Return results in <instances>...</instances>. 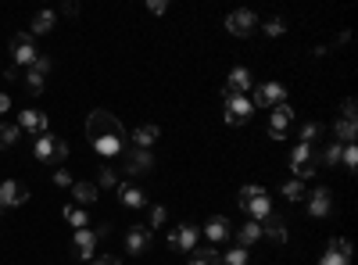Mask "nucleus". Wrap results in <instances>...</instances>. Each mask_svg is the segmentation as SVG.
Listing matches in <instances>:
<instances>
[{"instance_id": "f257e3e1", "label": "nucleus", "mask_w": 358, "mask_h": 265, "mask_svg": "<svg viewBox=\"0 0 358 265\" xmlns=\"http://www.w3.org/2000/svg\"><path fill=\"white\" fill-rule=\"evenodd\" d=\"M86 140L104 158H118V154L126 151V129H122V122L112 112H104V108H97V112L86 118Z\"/></svg>"}, {"instance_id": "f03ea898", "label": "nucleus", "mask_w": 358, "mask_h": 265, "mask_svg": "<svg viewBox=\"0 0 358 265\" xmlns=\"http://www.w3.org/2000/svg\"><path fill=\"white\" fill-rule=\"evenodd\" d=\"M290 173H294V179H316L319 176V158H316V147H308V144H298L290 151Z\"/></svg>"}, {"instance_id": "7ed1b4c3", "label": "nucleus", "mask_w": 358, "mask_h": 265, "mask_svg": "<svg viewBox=\"0 0 358 265\" xmlns=\"http://www.w3.org/2000/svg\"><path fill=\"white\" fill-rule=\"evenodd\" d=\"M222 108H226V115H222V122L226 126H244V122H251V115H255V104H251V97H237V93H229V90H222Z\"/></svg>"}, {"instance_id": "20e7f679", "label": "nucleus", "mask_w": 358, "mask_h": 265, "mask_svg": "<svg viewBox=\"0 0 358 265\" xmlns=\"http://www.w3.org/2000/svg\"><path fill=\"white\" fill-rule=\"evenodd\" d=\"M107 237V223L104 226H97V229H75V240H72V251H75V258H79V262H93V258H97V255H93V251H97V244Z\"/></svg>"}, {"instance_id": "39448f33", "label": "nucleus", "mask_w": 358, "mask_h": 265, "mask_svg": "<svg viewBox=\"0 0 358 265\" xmlns=\"http://www.w3.org/2000/svg\"><path fill=\"white\" fill-rule=\"evenodd\" d=\"M33 154H36V162H65L68 158V144L61 136H51V133H43L36 136V144H33Z\"/></svg>"}, {"instance_id": "423d86ee", "label": "nucleus", "mask_w": 358, "mask_h": 265, "mask_svg": "<svg viewBox=\"0 0 358 265\" xmlns=\"http://www.w3.org/2000/svg\"><path fill=\"white\" fill-rule=\"evenodd\" d=\"M11 58H14V65H22V68L33 65V61L40 58L33 36H29V33H14V36H11Z\"/></svg>"}, {"instance_id": "0eeeda50", "label": "nucleus", "mask_w": 358, "mask_h": 265, "mask_svg": "<svg viewBox=\"0 0 358 265\" xmlns=\"http://www.w3.org/2000/svg\"><path fill=\"white\" fill-rule=\"evenodd\" d=\"M151 168H154V154L151 151H129L126 158H122L118 173H126L129 179H140V176H147Z\"/></svg>"}, {"instance_id": "6e6552de", "label": "nucleus", "mask_w": 358, "mask_h": 265, "mask_svg": "<svg viewBox=\"0 0 358 265\" xmlns=\"http://www.w3.org/2000/svg\"><path fill=\"white\" fill-rule=\"evenodd\" d=\"M251 104H255V108H269V112H272L276 104H287V86H279V83H261V86H255Z\"/></svg>"}, {"instance_id": "1a4fd4ad", "label": "nucleus", "mask_w": 358, "mask_h": 265, "mask_svg": "<svg viewBox=\"0 0 358 265\" xmlns=\"http://www.w3.org/2000/svg\"><path fill=\"white\" fill-rule=\"evenodd\" d=\"M197 237H201V229L190 226V223H183L176 229H168V247H172V251H186V255H190L197 247Z\"/></svg>"}, {"instance_id": "9d476101", "label": "nucleus", "mask_w": 358, "mask_h": 265, "mask_svg": "<svg viewBox=\"0 0 358 265\" xmlns=\"http://www.w3.org/2000/svg\"><path fill=\"white\" fill-rule=\"evenodd\" d=\"M308 197V215L312 219H326V215L333 212V190L330 186H316L312 194H305Z\"/></svg>"}, {"instance_id": "9b49d317", "label": "nucleus", "mask_w": 358, "mask_h": 265, "mask_svg": "<svg viewBox=\"0 0 358 265\" xmlns=\"http://www.w3.org/2000/svg\"><path fill=\"white\" fill-rule=\"evenodd\" d=\"M290 122H294V108H290V104H276V108H272V115H269V136L283 144V140H287V129H290Z\"/></svg>"}, {"instance_id": "f8f14e48", "label": "nucleus", "mask_w": 358, "mask_h": 265, "mask_svg": "<svg viewBox=\"0 0 358 265\" xmlns=\"http://www.w3.org/2000/svg\"><path fill=\"white\" fill-rule=\"evenodd\" d=\"M226 29H229V33L233 36H251L255 33V29H258V18H255V11H229L226 14Z\"/></svg>"}, {"instance_id": "ddd939ff", "label": "nucleus", "mask_w": 358, "mask_h": 265, "mask_svg": "<svg viewBox=\"0 0 358 265\" xmlns=\"http://www.w3.org/2000/svg\"><path fill=\"white\" fill-rule=\"evenodd\" d=\"M29 201V190L18 179H4L0 183V208H22Z\"/></svg>"}, {"instance_id": "4468645a", "label": "nucleus", "mask_w": 358, "mask_h": 265, "mask_svg": "<svg viewBox=\"0 0 358 265\" xmlns=\"http://www.w3.org/2000/svg\"><path fill=\"white\" fill-rule=\"evenodd\" d=\"M151 244H154V229H151V226H129V229H126V251L144 255Z\"/></svg>"}, {"instance_id": "2eb2a0df", "label": "nucleus", "mask_w": 358, "mask_h": 265, "mask_svg": "<svg viewBox=\"0 0 358 265\" xmlns=\"http://www.w3.org/2000/svg\"><path fill=\"white\" fill-rule=\"evenodd\" d=\"M18 129H25V133H36V136H43L47 129H51V118H47L43 112H36V108H29V112H22L18 115V122H14Z\"/></svg>"}, {"instance_id": "dca6fc26", "label": "nucleus", "mask_w": 358, "mask_h": 265, "mask_svg": "<svg viewBox=\"0 0 358 265\" xmlns=\"http://www.w3.org/2000/svg\"><path fill=\"white\" fill-rule=\"evenodd\" d=\"M226 90L229 93H237V97H247V93L255 90V79H251V68H233L229 72V79H226Z\"/></svg>"}, {"instance_id": "f3484780", "label": "nucleus", "mask_w": 358, "mask_h": 265, "mask_svg": "<svg viewBox=\"0 0 358 265\" xmlns=\"http://www.w3.org/2000/svg\"><path fill=\"white\" fill-rule=\"evenodd\" d=\"M205 237H208L212 244H226V240L233 237V226H229L226 215H212L208 226H205Z\"/></svg>"}, {"instance_id": "a211bd4d", "label": "nucleus", "mask_w": 358, "mask_h": 265, "mask_svg": "<svg viewBox=\"0 0 358 265\" xmlns=\"http://www.w3.org/2000/svg\"><path fill=\"white\" fill-rule=\"evenodd\" d=\"M261 237H269V240H276V244H287V237H290V233H287V223L272 212L269 219H261Z\"/></svg>"}, {"instance_id": "6ab92c4d", "label": "nucleus", "mask_w": 358, "mask_h": 265, "mask_svg": "<svg viewBox=\"0 0 358 265\" xmlns=\"http://www.w3.org/2000/svg\"><path fill=\"white\" fill-rule=\"evenodd\" d=\"M118 197H122V205H126V208H144V205H147L144 190H140V186H133V183H118Z\"/></svg>"}, {"instance_id": "aec40b11", "label": "nucleus", "mask_w": 358, "mask_h": 265, "mask_svg": "<svg viewBox=\"0 0 358 265\" xmlns=\"http://www.w3.org/2000/svg\"><path fill=\"white\" fill-rule=\"evenodd\" d=\"M244 212H247V215H251V219H255V223H261V219H269V215H272V197L266 194V197H255V201H247V205H244Z\"/></svg>"}, {"instance_id": "412c9836", "label": "nucleus", "mask_w": 358, "mask_h": 265, "mask_svg": "<svg viewBox=\"0 0 358 265\" xmlns=\"http://www.w3.org/2000/svg\"><path fill=\"white\" fill-rule=\"evenodd\" d=\"M72 197H75V201H79V208L93 205V201H97V183H86V179H75V183H72Z\"/></svg>"}, {"instance_id": "4be33fe9", "label": "nucleus", "mask_w": 358, "mask_h": 265, "mask_svg": "<svg viewBox=\"0 0 358 265\" xmlns=\"http://www.w3.org/2000/svg\"><path fill=\"white\" fill-rule=\"evenodd\" d=\"M261 240V223H255V219H247L244 226H240V233H237V247H251V244H258Z\"/></svg>"}, {"instance_id": "5701e85b", "label": "nucleus", "mask_w": 358, "mask_h": 265, "mask_svg": "<svg viewBox=\"0 0 358 265\" xmlns=\"http://www.w3.org/2000/svg\"><path fill=\"white\" fill-rule=\"evenodd\" d=\"M333 136H337V144H355L358 122H355V118H337V122H333Z\"/></svg>"}, {"instance_id": "b1692460", "label": "nucleus", "mask_w": 358, "mask_h": 265, "mask_svg": "<svg viewBox=\"0 0 358 265\" xmlns=\"http://www.w3.org/2000/svg\"><path fill=\"white\" fill-rule=\"evenodd\" d=\"M158 126L154 122H147V126H140V129H133V144H136V151H151V144L158 140Z\"/></svg>"}, {"instance_id": "393cba45", "label": "nucleus", "mask_w": 358, "mask_h": 265, "mask_svg": "<svg viewBox=\"0 0 358 265\" xmlns=\"http://www.w3.org/2000/svg\"><path fill=\"white\" fill-rule=\"evenodd\" d=\"M190 265H222L219 247H194V251H190Z\"/></svg>"}, {"instance_id": "a878e982", "label": "nucleus", "mask_w": 358, "mask_h": 265, "mask_svg": "<svg viewBox=\"0 0 358 265\" xmlns=\"http://www.w3.org/2000/svg\"><path fill=\"white\" fill-rule=\"evenodd\" d=\"M54 22H57L54 11H40L36 18H33V25H29V36H47L54 29Z\"/></svg>"}, {"instance_id": "bb28decb", "label": "nucleus", "mask_w": 358, "mask_h": 265, "mask_svg": "<svg viewBox=\"0 0 358 265\" xmlns=\"http://www.w3.org/2000/svg\"><path fill=\"white\" fill-rule=\"evenodd\" d=\"M118 183H122V179H118V168H112V165L104 162V165L97 168V186H104V190H118Z\"/></svg>"}, {"instance_id": "cd10ccee", "label": "nucleus", "mask_w": 358, "mask_h": 265, "mask_svg": "<svg viewBox=\"0 0 358 265\" xmlns=\"http://www.w3.org/2000/svg\"><path fill=\"white\" fill-rule=\"evenodd\" d=\"M65 219L72 223V229H86V226H90V215H86V208H79V205H65Z\"/></svg>"}, {"instance_id": "c85d7f7f", "label": "nucleus", "mask_w": 358, "mask_h": 265, "mask_svg": "<svg viewBox=\"0 0 358 265\" xmlns=\"http://www.w3.org/2000/svg\"><path fill=\"white\" fill-rule=\"evenodd\" d=\"M279 194H283L287 201H305L308 190H305V183H301V179H287L283 186H279Z\"/></svg>"}, {"instance_id": "c756f323", "label": "nucleus", "mask_w": 358, "mask_h": 265, "mask_svg": "<svg viewBox=\"0 0 358 265\" xmlns=\"http://www.w3.org/2000/svg\"><path fill=\"white\" fill-rule=\"evenodd\" d=\"M43 83H47V75H43V72H36V68H29V72H25V93L40 97V93H43Z\"/></svg>"}, {"instance_id": "7c9ffc66", "label": "nucleus", "mask_w": 358, "mask_h": 265, "mask_svg": "<svg viewBox=\"0 0 358 265\" xmlns=\"http://www.w3.org/2000/svg\"><path fill=\"white\" fill-rule=\"evenodd\" d=\"M266 194H269L266 186H258V183H247V186H240V194H237V205L244 208L247 201H255V197H266Z\"/></svg>"}, {"instance_id": "2f4dec72", "label": "nucleus", "mask_w": 358, "mask_h": 265, "mask_svg": "<svg viewBox=\"0 0 358 265\" xmlns=\"http://www.w3.org/2000/svg\"><path fill=\"white\" fill-rule=\"evenodd\" d=\"M340 147H344V144H337V140H333V144H330V147L322 151L319 165H322V168H333V165H340Z\"/></svg>"}, {"instance_id": "473e14b6", "label": "nucleus", "mask_w": 358, "mask_h": 265, "mask_svg": "<svg viewBox=\"0 0 358 265\" xmlns=\"http://www.w3.org/2000/svg\"><path fill=\"white\" fill-rule=\"evenodd\" d=\"M340 165H344L348 173H355V165H358V147H355V144H344V147H340Z\"/></svg>"}, {"instance_id": "72a5a7b5", "label": "nucleus", "mask_w": 358, "mask_h": 265, "mask_svg": "<svg viewBox=\"0 0 358 265\" xmlns=\"http://www.w3.org/2000/svg\"><path fill=\"white\" fill-rule=\"evenodd\" d=\"M222 265H251V255H247L244 247H233V251L222 255Z\"/></svg>"}, {"instance_id": "f704fd0d", "label": "nucleus", "mask_w": 358, "mask_h": 265, "mask_svg": "<svg viewBox=\"0 0 358 265\" xmlns=\"http://www.w3.org/2000/svg\"><path fill=\"white\" fill-rule=\"evenodd\" d=\"M330 255H340V258H348L351 262V244L344 240V237H330V247H326Z\"/></svg>"}, {"instance_id": "c9c22d12", "label": "nucleus", "mask_w": 358, "mask_h": 265, "mask_svg": "<svg viewBox=\"0 0 358 265\" xmlns=\"http://www.w3.org/2000/svg\"><path fill=\"white\" fill-rule=\"evenodd\" d=\"M18 136H22V129H18V126H0V147L18 144Z\"/></svg>"}, {"instance_id": "e433bc0d", "label": "nucleus", "mask_w": 358, "mask_h": 265, "mask_svg": "<svg viewBox=\"0 0 358 265\" xmlns=\"http://www.w3.org/2000/svg\"><path fill=\"white\" fill-rule=\"evenodd\" d=\"M316 140H319V122H305L301 126V144L316 147Z\"/></svg>"}, {"instance_id": "4c0bfd02", "label": "nucleus", "mask_w": 358, "mask_h": 265, "mask_svg": "<svg viewBox=\"0 0 358 265\" xmlns=\"http://www.w3.org/2000/svg\"><path fill=\"white\" fill-rule=\"evenodd\" d=\"M165 219H168V208H165V205H154V208H151V223H147V226H151V229H158V226H165Z\"/></svg>"}, {"instance_id": "58836bf2", "label": "nucleus", "mask_w": 358, "mask_h": 265, "mask_svg": "<svg viewBox=\"0 0 358 265\" xmlns=\"http://www.w3.org/2000/svg\"><path fill=\"white\" fill-rule=\"evenodd\" d=\"M261 33H266V36H283L287 25H283V18H269L266 25H261Z\"/></svg>"}, {"instance_id": "ea45409f", "label": "nucleus", "mask_w": 358, "mask_h": 265, "mask_svg": "<svg viewBox=\"0 0 358 265\" xmlns=\"http://www.w3.org/2000/svg\"><path fill=\"white\" fill-rule=\"evenodd\" d=\"M355 112H358V104H355V97H348L344 104H340V118H355V122H358V115H355Z\"/></svg>"}, {"instance_id": "a19ab883", "label": "nucleus", "mask_w": 358, "mask_h": 265, "mask_svg": "<svg viewBox=\"0 0 358 265\" xmlns=\"http://www.w3.org/2000/svg\"><path fill=\"white\" fill-rule=\"evenodd\" d=\"M319 265H348V258H340V255H330V251H326V255L319 258Z\"/></svg>"}, {"instance_id": "79ce46f5", "label": "nucleus", "mask_w": 358, "mask_h": 265, "mask_svg": "<svg viewBox=\"0 0 358 265\" xmlns=\"http://www.w3.org/2000/svg\"><path fill=\"white\" fill-rule=\"evenodd\" d=\"M147 11H151V14H165V11H168V0H151Z\"/></svg>"}, {"instance_id": "37998d69", "label": "nucleus", "mask_w": 358, "mask_h": 265, "mask_svg": "<svg viewBox=\"0 0 358 265\" xmlns=\"http://www.w3.org/2000/svg\"><path fill=\"white\" fill-rule=\"evenodd\" d=\"M54 183H57V186H72L75 179H72V176L65 173V168H57V173H54Z\"/></svg>"}, {"instance_id": "c03bdc74", "label": "nucleus", "mask_w": 358, "mask_h": 265, "mask_svg": "<svg viewBox=\"0 0 358 265\" xmlns=\"http://www.w3.org/2000/svg\"><path fill=\"white\" fill-rule=\"evenodd\" d=\"M90 265H122V262H118L115 255H104V258H93Z\"/></svg>"}, {"instance_id": "a18cd8bd", "label": "nucleus", "mask_w": 358, "mask_h": 265, "mask_svg": "<svg viewBox=\"0 0 358 265\" xmlns=\"http://www.w3.org/2000/svg\"><path fill=\"white\" fill-rule=\"evenodd\" d=\"M4 112H11V97H8V93H0V115H4Z\"/></svg>"}, {"instance_id": "49530a36", "label": "nucleus", "mask_w": 358, "mask_h": 265, "mask_svg": "<svg viewBox=\"0 0 358 265\" xmlns=\"http://www.w3.org/2000/svg\"><path fill=\"white\" fill-rule=\"evenodd\" d=\"M0 212H4V208H0Z\"/></svg>"}]
</instances>
